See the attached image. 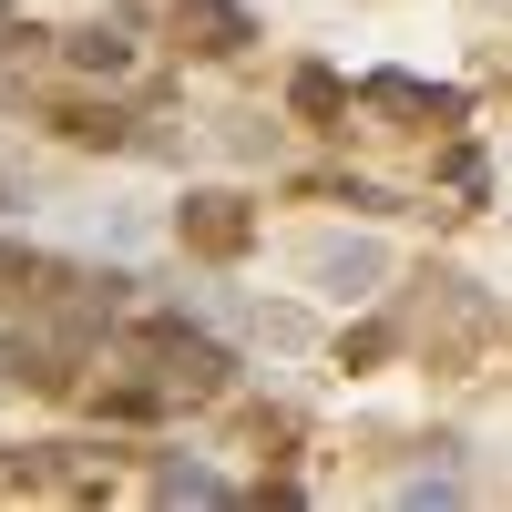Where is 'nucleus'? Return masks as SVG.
<instances>
[{
    "label": "nucleus",
    "instance_id": "obj_1",
    "mask_svg": "<svg viewBox=\"0 0 512 512\" xmlns=\"http://www.w3.org/2000/svg\"><path fill=\"white\" fill-rule=\"evenodd\" d=\"M175 31H185V52H246L256 21H246V0H175Z\"/></svg>",
    "mask_w": 512,
    "mask_h": 512
},
{
    "label": "nucleus",
    "instance_id": "obj_4",
    "mask_svg": "<svg viewBox=\"0 0 512 512\" xmlns=\"http://www.w3.org/2000/svg\"><path fill=\"white\" fill-rule=\"evenodd\" d=\"M164 492H175V502H226V482H216V472H185V461L164 472Z\"/></svg>",
    "mask_w": 512,
    "mask_h": 512
},
{
    "label": "nucleus",
    "instance_id": "obj_5",
    "mask_svg": "<svg viewBox=\"0 0 512 512\" xmlns=\"http://www.w3.org/2000/svg\"><path fill=\"white\" fill-rule=\"evenodd\" d=\"M72 62H93V72H113V62H123V31H82V41H72Z\"/></svg>",
    "mask_w": 512,
    "mask_h": 512
},
{
    "label": "nucleus",
    "instance_id": "obj_3",
    "mask_svg": "<svg viewBox=\"0 0 512 512\" xmlns=\"http://www.w3.org/2000/svg\"><path fill=\"white\" fill-rule=\"evenodd\" d=\"M318 277H328V287H349V297H359V287L379 277V256H369V246H318Z\"/></svg>",
    "mask_w": 512,
    "mask_h": 512
},
{
    "label": "nucleus",
    "instance_id": "obj_2",
    "mask_svg": "<svg viewBox=\"0 0 512 512\" xmlns=\"http://www.w3.org/2000/svg\"><path fill=\"white\" fill-rule=\"evenodd\" d=\"M185 236H195L205 256H236V246H246V205H236V195H195V205H185Z\"/></svg>",
    "mask_w": 512,
    "mask_h": 512
},
{
    "label": "nucleus",
    "instance_id": "obj_6",
    "mask_svg": "<svg viewBox=\"0 0 512 512\" xmlns=\"http://www.w3.org/2000/svg\"><path fill=\"white\" fill-rule=\"evenodd\" d=\"M297 113H338V82L328 72H297Z\"/></svg>",
    "mask_w": 512,
    "mask_h": 512
}]
</instances>
